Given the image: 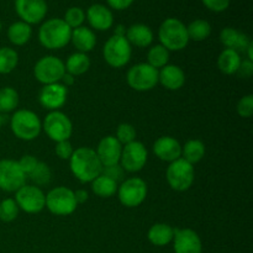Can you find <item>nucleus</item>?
<instances>
[{"instance_id": "nucleus-1", "label": "nucleus", "mask_w": 253, "mask_h": 253, "mask_svg": "<svg viewBox=\"0 0 253 253\" xmlns=\"http://www.w3.org/2000/svg\"><path fill=\"white\" fill-rule=\"evenodd\" d=\"M71 172L81 183H91L101 174L103 165L96 156L95 150L90 147L76 148L69 158Z\"/></svg>"}, {"instance_id": "nucleus-2", "label": "nucleus", "mask_w": 253, "mask_h": 253, "mask_svg": "<svg viewBox=\"0 0 253 253\" xmlns=\"http://www.w3.org/2000/svg\"><path fill=\"white\" fill-rule=\"evenodd\" d=\"M72 29L63 19H49L39 30L40 43L47 49H61L71 42Z\"/></svg>"}, {"instance_id": "nucleus-3", "label": "nucleus", "mask_w": 253, "mask_h": 253, "mask_svg": "<svg viewBox=\"0 0 253 253\" xmlns=\"http://www.w3.org/2000/svg\"><path fill=\"white\" fill-rule=\"evenodd\" d=\"M158 39L161 44L168 51H182L188 46L187 26L180 20L169 17L161 24L158 30Z\"/></svg>"}, {"instance_id": "nucleus-4", "label": "nucleus", "mask_w": 253, "mask_h": 253, "mask_svg": "<svg viewBox=\"0 0 253 253\" xmlns=\"http://www.w3.org/2000/svg\"><path fill=\"white\" fill-rule=\"evenodd\" d=\"M10 127L19 140L32 141L41 133L42 123L36 113L27 109H21L15 111L11 116Z\"/></svg>"}, {"instance_id": "nucleus-5", "label": "nucleus", "mask_w": 253, "mask_h": 253, "mask_svg": "<svg viewBox=\"0 0 253 253\" xmlns=\"http://www.w3.org/2000/svg\"><path fill=\"white\" fill-rule=\"evenodd\" d=\"M77 204L74 192L69 188L56 187L46 194V208L56 216H67L76 211Z\"/></svg>"}, {"instance_id": "nucleus-6", "label": "nucleus", "mask_w": 253, "mask_h": 253, "mask_svg": "<svg viewBox=\"0 0 253 253\" xmlns=\"http://www.w3.org/2000/svg\"><path fill=\"white\" fill-rule=\"evenodd\" d=\"M132 48L125 36H113L103 47V56L106 63L113 68H123L130 62Z\"/></svg>"}, {"instance_id": "nucleus-7", "label": "nucleus", "mask_w": 253, "mask_h": 253, "mask_svg": "<svg viewBox=\"0 0 253 253\" xmlns=\"http://www.w3.org/2000/svg\"><path fill=\"white\" fill-rule=\"evenodd\" d=\"M166 178L173 190L185 192V190L190 189L194 183V167L185 160L179 158V160L169 163V166L167 167V172H166Z\"/></svg>"}, {"instance_id": "nucleus-8", "label": "nucleus", "mask_w": 253, "mask_h": 253, "mask_svg": "<svg viewBox=\"0 0 253 253\" xmlns=\"http://www.w3.org/2000/svg\"><path fill=\"white\" fill-rule=\"evenodd\" d=\"M118 198L126 208L140 207L147 197V183L140 177L123 180L118 187Z\"/></svg>"}, {"instance_id": "nucleus-9", "label": "nucleus", "mask_w": 253, "mask_h": 253, "mask_svg": "<svg viewBox=\"0 0 253 253\" xmlns=\"http://www.w3.org/2000/svg\"><path fill=\"white\" fill-rule=\"evenodd\" d=\"M64 73H66L64 62L56 56L42 57L34 67L35 78L43 85L59 83Z\"/></svg>"}, {"instance_id": "nucleus-10", "label": "nucleus", "mask_w": 253, "mask_h": 253, "mask_svg": "<svg viewBox=\"0 0 253 253\" xmlns=\"http://www.w3.org/2000/svg\"><path fill=\"white\" fill-rule=\"evenodd\" d=\"M42 130L54 142L67 141L73 133V125L68 116L62 111H49L42 123Z\"/></svg>"}, {"instance_id": "nucleus-11", "label": "nucleus", "mask_w": 253, "mask_h": 253, "mask_svg": "<svg viewBox=\"0 0 253 253\" xmlns=\"http://www.w3.org/2000/svg\"><path fill=\"white\" fill-rule=\"evenodd\" d=\"M130 88L136 91L152 90L158 84V69L148 63H138L131 67L126 76Z\"/></svg>"}, {"instance_id": "nucleus-12", "label": "nucleus", "mask_w": 253, "mask_h": 253, "mask_svg": "<svg viewBox=\"0 0 253 253\" xmlns=\"http://www.w3.org/2000/svg\"><path fill=\"white\" fill-rule=\"evenodd\" d=\"M15 193L17 207L27 214H37L46 208V194L40 187L25 184Z\"/></svg>"}, {"instance_id": "nucleus-13", "label": "nucleus", "mask_w": 253, "mask_h": 253, "mask_svg": "<svg viewBox=\"0 0 253 253\" xmlns=\"http://www.w3.org/2000/svg\"><path fill=\"white\" fill-rule=\"evenodd\" d=\"M147 158L148 152L145 145L140 141H133V142L123 146L119 165L123 167L125 172L136 173L140 172L145 167L147 163Z\"/></svg>"}, {"instance_id": "nucleus-14", "label": "nucleus", "mask_w": 253, "mask_h": 253, "mask_svg": "<svg viewBox=\"0 0 253 253\" xmlns=\"http://www.w3.org/2000/svg\"><path fill=\"white\" fill-rule=\"evenodd\" d=\"M26 184V174L22 172L17 161L0 160V189L15 193Z\"/></svg>"}, {"instance_id": "nucleus-15", "label": "nucleus", "mask_w": 253, "mask_h": 253, "mask_svg": "<svg viewBox=\"0 0 253 253\" xmlns=\"http://www.w3.org/2000/svg\"><path fill=\"white\" fill-rule=\"evenodd\" d=\"M67 96H68V88L59 82V83L43 85L39 94V101L42 108L49 111H56L66 104Z\"/></svg>"}, {"instance_id": "nucleus-16", "label": "nucleus", "mask_w": 253, "mask_h": 253, "mask_svg": "<svg viewBox=\"0 0 253 253\" xmlns=\"http://www.w3.org/2000/svg\"><path fill=\"white\" fill-rule=\"evenodd\" d=\"M15 10L21 21L39 24L47 14L46 0H15Z\"/></svg>"}, {"instance_id": "nucleus-17", "label": "nucleus", "mask_w": 253, "mask_h": 253, "mask_svg": "<svg viewBox=\"0 0 253 253\" xmlns=\"http://www.w3.org/2000/svg\"><path fill=\"white\" fill-rule=\"evenodd\" d=\"M173 249L175 253H203V242L192 229H174Z\"/></svg>"}, {"instance_id": "nucleus-18", "label": "nucleus", "mask_w": 253, "mask_h": 253, "mask_svg": "<svg viewBox=\"0 0 253 253\" xmlns=\"http://www.w3.org/2000/svg\"><path fill=\"white\" fill-rule=\"evenodd\" d=\"M123 145L116 140L115 136H105L98 143L95 152L103 167L118 165L120 162Z\"/></svg>"}, {"instance_id": "nucleus-19", "label": "nucleus", "mask_w": 253, "mask_h": 253, "mask_svg": "<svg viewBox=\"0 0 253 253\" xmlns=\"http://www.w3.org/2000/svg\"><path fill=\"white\" fill-rule=\"evenodd\" d=\"M153 153L163 162H174L182 158V145L172 136H161L153 143Z\"/></svg>"}, {"instance_id": "nucleus-20", "label": "nucleus", "mask_w": 253, "mask_h": 253, "mask_svg": "<svg viewBox=\"0 0 253 253\" xmlns=\"http://www.w3.org/2000/svg\"><path fill=\"white\" fill-rule=\"evenodd\" d=\"M220 41L224 44L226 48L234 49V51L239 52H246L247 48L251 46L253 42L251 41L249 36L244 32H240L239 30L234 29V27H225L220 32Z\"/></svg>"}, {"instance_id": "nucleus-21", "label": "nucleus", "mask_w": 253, "mask_h": 253, "mask_svg": "<svg viewBox=\"0 0 253 253\" xmlns=\"http://www.w3.org/2000/svg\"><path fill=\"white\" fill-rule=\"evenodd\" d=\"M158 83L168 90H179L185 83V74L179 66L167 64L158 69Z\"/></svg>"}, {"instance_id": "nucleus-22", "label": "nucleus", "mask_w": 253, "mask_h": 253, "mask_svg": "<svg viewBox=\"0 0 253 253\" xmlns=\"http://www.w3.org/2000/svg\"><path fill=\"white\" fill-rule=\"evenodd\" d=\"M86 19L93 29L98 31H106L114 24L113 12L101 4H93L86 11Z\"/></svg>"}, {"instance_id": "nucleus-23", "label": "nucleus", "mask_w": 253, "mask_h": 253, "mask_svg": "<svg viewBox=\"0 0 253 253\" xmlns=\"http://www.w3.org/2000/svg\"><path fill=\"white\" fill-rule=\"evenodd\" d=\"M125 37L130 42L131 46L133 44V46L140 47V48H145L152 43L153 32L147 25L135 24L126 29Z\"/></svg>"}, {"instance_id": "nucleus-24", "label": "nucleus", "mask_w": 253, "mask_h": 253, "mask_svg": "<svg viewBox=\"0 0 253 253\" xmlns=\"http://www.w3.org/2000/svg\"><path fill=\"white\" fill-rule=\"evenodd\" d=\"M71 41L74 44V47L78 49V52L86 53V52H90L95 47L96 36L93 30L88 29L85 26H81L72 30Z\"/></svg>"}, {"instance_id": "nucleus-25", "label": "nucleus", "mask_w": 253, "mask_h": 253, "mask_svg": "<svg viewBox=\"0 0 253 253\" xmlns=\"http://www.w3.org/2000/svg\"><path fill=\"white\" fill-rule=\"evenodd\" d=\"M173 236H174V229L165 222H157L152 225L147 232L148 241L157 247L169 245L173 241Z\"/></svg>"}, {"instance_id": "nucleus-26", "label": "nucleus", "mask_w": 253, "mask_h": 253, "mask_svg": "<svg viewBox=\"0 0 253 253\" xmlns=\"http://www.w3.org/2000/svg\"><path fill=\"white\" fill-rule=\"evenodd\" d=\"M241 56L239 52L234 51V49L225 48L221 53L219 54L217 58V67H219L220 72L227 76H232V74L237 73L240 64H241Z\"/></svg>"}, {"instance_id": "nucleus-27", "label": "nucleus", "mask_w": 253, "mask_h": 253, "mask_svg": "<svg viewBox=\"0 0 253 253\" xmlns=\"http://www.w3.org/2000/svg\"><path fill=\"white\" fill-rule=\"evenodd\" d=\"M32 36L31 25L24 21H16L7 29V39L15 46H24Z\"/></svg>"}, {"instance_id": "nucleus-28", "label": "nucleus", "mask_w": 253, "mask_h": 253, "mask_svg": "<svg viewBox=\"0 0 253 253\" xmlns=\"http://www.w3.org/2000/svg\"><path fill=\"white\" fill-rule=\"evenodd\" d=\"M64 67H66L67 73L72 74L74 77H78L88 72V69L90 68V59H89L86 53L76 52V53H72L67 58Z\"/></svg>"}, {"instance_id": "nucleus-29", "label": "nucleus", "mask_w": 253, "mask_h": 253, "mask_svg": "<svg viewBox=\"0 0 253 253\" xmlns=\"http://www.w3.org/2000/svg\"><path fill=\"white\" fill-rule=\"evenodd\" d=\"M205 155V145L203 141L197 140V138H192L188 140L182 146V158L187 161L188 163L194 166L195 163L200 162L204 158Z\"/></svg>"}, {"instance_id": "nucleus-30", "label": "nucleus", "mask_w": 253, "mask_h": 253, "mask_svg": "<svg viewBox=\"0 0 253 253\" xmlns=\"http://www.w3.org/2000/svg\"><path fill=\"white\" fill-rule=\"evenodd\" d=\"M91 190L95 195L100 198H111L118 192L119 184L106 175L100 174L90 183Z\"/></svg>"}, {"instance_id": "nucleus-31", "label": "nucleus", "mask_w": 253, "mask_h": 253, "mask_svg": "<svg viewBox=\"0 0 253 253\" xmlns=\"http://www.w3.org/2000/svg\"><path fill=\"white\" fill-rule=\"evenodd\" d=\"M187 32L188 37H189V41L190 40H193L195 42L204 41L211 34V25L207 20H194V21H192L187 26Z\"/></svg>"}, {"instance_id": "nucleus-32", "label": "nucleus", "mask_w": 253, "mask_h": 253, "mask_svg": "<svg viewBox=\"0 0 253 253\" xmlns=\"http://www.w3.org/2000/svg\"><path fill=\"white\" fill-rule=\"evenodd\" d=\"M19 105V93L12 86L0 89V114L11 113Z\"/></svg>"}, {"instance_id": "nucleus-33", "label": "nucleus", "mask_w": 253, "mask_h": 253, "mask_svg": "<svg viewBox=\"0 0 253 253\" xmlns=\"http://www.w3.org/2000/svg\"><path fill=\"white\" fill-rule=\"evenodd\" d=\"M169 61V51L162 44H155L150 48L147 53V63L153 68L161 69L167 66Z\"/></svg>"}, {"instance_id": "nucleus-34", "label": "nucleus", "mask_w": 253, "mask_h": 253, "mask_svg": "<svg viewBox=\"0 0 253 253\" xmlns=\"http://www.w3.org/2000/svg\"><path fill=\"white\" fill-rule=\"evenodd\" d=\"M19 63V54L14 48L1 47L0 48V74H9Z\"/></svg>"}, {"instance_id": "nucleus-35", "label": "nucleus", "mask_w": 253, "mask_h": 253, "mask_svg": "<svg viewBox=\"0 0 253 253\" xmlns=\"http://www.w3.org/2000/svg\"><path fill=\"white\" fill-rule=\"evenodd\" d=\"M27 177L34 182V185H36V187H44V185H48L52 179L51 168L48 167L47 163L39 161V163H37V166L35 167V169L32 170Z\"/></svg>"}, {"instance_id": "nucleus-36", "label": "nucleus", "mask_w": 253, "mask_h": 253, "mask_svg": "<svg viewBox=\"0 0 253 253\" xmlns=\"http://www.w3.org/2000/svg\"><path fill=\"white\" fill-rule=\"evenodd\" d=\"M19 207L15 199L6 198L0 202V220L4 222H11L19 215Z\"/></svg>"}, {"instance_id": "nucleus-37", "label": "nucleus", "mask_w": 253, "mask_h": 253, "mask_svg": "<svg viewBox=\"0 0 253 253\" xmlns=\"http://www.w3.org/2000/svg\"><path fill=\"white\" fill-rule=\"evenodd\" d=\"M63 20L72 30H74L83 25L84 20H85V12L83 11V9L78 6L69 7L66 11V14H64Z\"/></svg>"}, {"instance_id": "nucleus-38", "label": "nucleus", "mask_w": 253, "mask_h": 253, "mask_svg": "<svg viewBox=\"0 0 253 253\" xmlns=\"http://www.w3.org/2000/svg\"><path fill=\"white\" fill-rule=\"evenodd\" d=\"M116 140L123 146L136 141V130L131 124L123 123L116 128Z\"/></svg>"}, {"instance_id": "nucleus-39", "label": "nucleus", "mask_w": 253, "mask_h": 253, "mask_svg": "<svg viewBox=\"0 0 253 253\" xmlns=\"http://www.w3.org/2000/svg\"><path fill=\"white\" fill-rule=\"evenodd\" d=\"M237 114L241 118H251L253 114V95L252 94H247V95L242 96L239 100L236 106Z\"/></svg>"}, {"instance_id": "nucleus-40", "label": "nucleus", "mask_w": 253, "mask_h": 253, "mask_svg": "<svg viewBox=\"0 0 253 253\" xmlns=\"http://www.w3.org/2000/svg\"><path fill=\"white\" fill-rule=\"evenodd\" d=\"M54 152H56L57 157H58L59 160L69 161V158H71L72 155H73L74 148L73 146H72V143L69 142V140L59 141V142H56Z\"/></svg>"}, {"instance_id": "nucleus-41", "label": "nucleus", "mask_w": 253, "mask_h": 253, "mask_svg": "<svg viewBox=\"0 0 253 253\" xmlns=\"http://www.w3.org/2000/svg\"><path fill=\"white\" fill-rule=\"evenodd\" d=\"M124 173L125 170L123 169L120 165H114V166H108V167H103V170H101V174L106 175L108 178L113 179L114 182L119 183L124 179Z\"/></svg>"}, {"instance_id": "nucleus-42", "label": "nucleus", "mask_w": 253, "mask_h": 253, "mask_svg": "<svg viewBox=\"0 0 253 253\" xmlns=\"http://www.w3.org/2000/svg\"><path fill=\"white\" fill-rule=\"evenodd\" d=\"M17 163H19L20 168H21L22 172H24L27 177V175L35 169V167H36L37 163H39V160L31 155H25L17 161Z\"/></svg>"}, {"instance_id": "nucleus-43", "label": "nucleus", "mask_w": 253, "mask_h": 253, "mask_svg": "<svg viewBox=\"0 0 253 253\" xmlns=\"http://www.w3.org/2000/svg\"><path fill=\"white\" fill-rule=\"evenodd\" d=\"M202 1L208 9L215 12L224 11L230 5V0H202Z\"/></svg>"}, {"instance_id": "nucleus-44", "label": "nucleus", "mask_w": 253, "mask_h": 253, "mask_svg": "<svg viewBox=\"0 0 253 253\" xmlns=\"http://www.w3.org/2000/svg\"><path fill=\"white\" fill-rule=\"evenodd\" d=\"M236 74H239L242 78H250L253 74V62L249 61V59L241 61V64H240Z\"/></svg>"}, {"instance_id": "nucleus-45", "label": "nucleus", "mask_w": 253, "mask_h": 253, "mask_svg": "<svg viewBox=\"0 0 253 253\" xmlns=\"http://www.w3.org/2000/svg\"><path fill=\"white\" fill-rule=\"evenodd\" d=\"M109 6L115 10H125L132 5L133 0H106Z\"/></svg>"}, {"instance_id": "nucleus-46", "label": "nucleus", "mask_w": 253, "mask_h": 253, "mask_svg": "<svg viewBox=\"0 0 253 253\" xmlns=\"http://www.w3.org/2000/svg\"><path fill=\"white\" fill-rule=\"evenodd\" d=\"M74 197H76L77 204L79 205V204H83V203H85L86 200H88L89 194L85 189H78L74 192Z\"/></svg>"}, {"instance_id": "nucleus-47", "label": "nucleus", "mask_w": 253, "mask_h": 253, "mask_svg": "<svg viewBox=\"0 0 253 253\" xmlns=\"http://www.w3.org/2000/svg\"><path fill=\"white\" fill-rule=\"evenodd\" d=\"M61 82L64 86H71V85H73L74 82H76V77L72 76V74L67 73L66 72V73H64V76L62 77Z\"/></svg>"}, {"instance_id": "nucleus-48", "label": "nucleus", "mask_w": 253, "mask_h": 253, "mask_svg": "<svg viewBox=\"0 0 253 253\" xmlns=\"http://www.w3.org/2000/svg\"><path fill=\"white\" fill-rule=\"evenodd\" d=\"M115 36H125L126 35V27L124 25H118L115 27V32H114Z\"/></svg>"}, {"instance_id": "nucleus-49", "label": "nucleus", "mask_w": 253, "mask_h": 253, "mask_svg": "<svg viewBox=\"0 0 253 253\" xmlns=\"http://www.w3.org/2000/svg\"><path fill=\"white\" fill-rule=\"evenodd\" d=\"M246 53H247V59H249V61H252L253 62V43H251V46H250L249 48H247Z\"/></svg>"}, {"instance_id": "nucleus-50", "label": "nucleus", "mask_w": 253, "mask_h": 253, "mask_svg": "<svg viewBox=\"0 0 253 253\" xmlns=\"http://www.w3.org/2000/svg\"><path fill=\"white\" fill-rule=\"evenodd\" d=\"M1 125H2V118H1V114H0V128H1Z\"/></svg>"}, {"instance_id": "nucleus-51", "label": "nucleus", "mask_w": 253, "mask_h": 253, "mask_svg": "<svg viewBox=\"0 0 253 253\" xmlns=\"http://www.w3.org/2000/svg\"><path fill=\"white\" fill-rule=\"evenodd\" d=\"M1 27H2V24H1V21H0V31H1Z\"/></svg>"}]
</instances>
